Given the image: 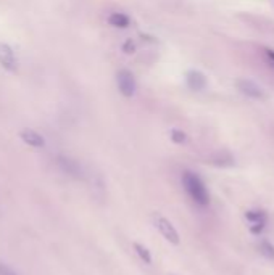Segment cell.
<instances>
[{
    "label": "cell",
    "mask_w": 274,
    "mask_h": 275,
    "mask_svg": "<svg viewBox=\"0 0 274 275\" xmlns=\"http://www.w3.org/2000/svg\"><path fill=\"white\" fill-rule=\"evenodd\" d=\"M181 183L182 188H184L186 195L190 198V201L194 203L198 208H207L210 205V191L205 185L204 179H202L197 172L194 171H184L181 176Z\"/></svg>",
    "instance_id": "1"
},
{
    "label": "cell",
    "mask_w": 274,
    "mask_h": 275,
    "mask_svg": "<svg viewBox=\"0 0 274 275\" xmlns=\"http://www.w3.org/2000/svg\"><path fill=\"white\" fill-rule=\"evenodd\" d=\"M243 217L247 221L250 235H253V237H261L269 222V214L263 208H250L243 212Z\"/></svg>",
    "instance_id": "2"
},
{
    "label": "cell",
    "mask_w": 274,
    "mask_h": 275,
    "mask_svg": "<svg viewBox=\"0 0 274 275\" xmlns=\"http://www.w3.org/2000/svg\"><path fill=\"white\" fill-rule=\"evenodd\" d=\"M155 227L158 229L160 235L163 237L168 243L175 244V246H178V244L181 243L179 232H178L175 224H172L168 217H165V216H157V217H155Z\"/></svg>",
    "instance_id": "3"
},
{
    "label": "cell",
    "mask_w": 274,
    "mask_h": 275,
    "mask_svg": "<svg viewBox=\"0 0 274 275\" xmlns=\"http://www.w3.org/2000/svg\"><path fill=\"white\" fill-rule=\"evenodd\" d=\"M116 86L121 95L124 97H133L137 90V82L134 74L129 69H121L116 74Z\"/></svg>",
    "instance_id": "4"
},
{
    "label": "cell",
    "mask_w": 274,
    "mask_h": 275,
    "mask_svg": "<svg viewBox=\"0 0 274 275\" xmlns=\"http://www.w3.org/2000/svg\"><path fill=\"white\" fill-rule=\"evenodd\" d=\"M0 66L5 71H8V73H16L19 68L18 58L13 52V48L4 42H0Z\"/></svg>",
    "instance_id": "5"
},
{
    "label": "cell",
    "mask_w": 274,
    "mask_h": 275,
    "mask_svg": "<svg viewBox=\"0 0 274 275\" xmlns=\"http://www.w3.org/2000/svg\"><path fill=\"white\" fill-rule=\"evenodd\" d=\"M237 87L243 95H247L253 100H265L266 94L257 82H253L250 79H240L237 80Z\"/></svg>",
    "instance_id": "6"
},
{
    "label": "cell",
    "mask_w": 274,
    "mask_h": 275,
    "mask_svg": "<svg viewBox=\"0 0 274 275\" xmlns=\"http://www.w3.org/2000/svg\"><path fill=\"white\" fill-rule=\"evenodd\" d=\"M19 139H21L28 147H33V148H42L45 145V139L34 129H23L19 132Z\"/></svg>",
    "instance_id": "7"
},
{
    "label": "cell",
    "mask_w": 274,
    "mask_h": 275,
    "mask_svg": "<svg viewBox=\"0 0 274 275\" xmlns=\"http://www.w3.org/2000/svg\"><path fill=\"white\" fill-rule=\"evenodd\" d=\"M186 82L192 90L200 92V90H204L207 87V77H205L204 73H200V71L192 69L186 74Z\"/></svg>",
    "instance_id": "8"
},
{
    "label": "cell",
    "mask_w": 274,
    "mask_h": 275,
    "mask_svg": "<svg viewBox=\"0 0 274 275\" xmlns=\"http://www.w3.org/2000/svg\"><path fill=\"white\" fill-rule=\"evenodd\" d=\"M108 24L113 26V28H119V29H126L131 24V19L126 13H121V12H113L108 16Z\"/></svg>",
    "instance_id": "9"
},
{
    "label": "cell",
    "mask_w": 274,
    "mask_h": 275,
    "mask_svg": "<svg viewBox=\"0 0 274 275\" xmlns=\"http://www.w3.org/2000/svg\"><path fill=\"white\" fill-rule=\"evenodd\" d=\"M133 248H134V251H136V254H137V258L144 262V264H147V266H152V262H154V258H152V253H150V250L145 246V244H142V243H139V241H134L133 243Z\"/></svg>",
    "instance_id": "10"
},
{
    "label": "cell",
    "mask_w": 274,
    "mask_h": 275,
    "mask_svg": "<svg viewBox=\"0 0 274 275\" xmlns=\"http://www.w3.org/2000/svg\"><path fill=\"white\" fill-rule=\"evenodd\" d=\"M258 251L263 258H266L269 261H274V243L269 240H260L258 243Z\"/></svg>",
    "instance_id": "11"
},
{
    "label": "cell",
    "mask_w": 274,
    "mask_h": 275,
    "mask_svg": "<svg viewBox=\"0 0 274 275\" xmlns=\"http://www.w3.org/2000/svg\"><path fill=\"white\" fill-rule=\"evenodd\" d=\"M58 166L62 168L65 172H68V174H71V176H76L78 171H79L76 162L68 159V158H65V156H60V158H58Z\"/></svg>",
    "instance_id": "12"
},
{
    "label": "cell",
    "mask_w": 274,
    "mask_h": 275,
    "mask_svg": "<svg viewBox=\"0 0 274 275\" xmlns=\"http://www.w3.org/2000/svg\"><path fill=\"white\" fill-rule=\"evenodd\" d=\"M169 139L172 144H176V145H184L189 142V135L186 134L184 130H181V129H171L169 132Z\"/></svg>",
    "instance_id": "13"
},
{
    "label": "cell",
    "mask_w": 274,
    "mask_h": 275,
    "mask_svg": "<svg viewBox=\"0 0 274 275\" xmlns=\"http://www.w3.org/2000/svg\"><path fill=\"white\" fill-rule=\"evenodd\" d=\"M0 275H19L13 267H10L8 264L0 261Z\"/></svg>",
    "instance_id": "14"
},
{
    "label": "cell",
    "mask_w": 274,
    "mask_h": 275,
    "mask_svg": "<svg viewBox=\"0 0 274 275\" xmlns=\"http://www.w3.org/2000/svg\"><path fill=\"white\" fill-rule=\"evenodd\" d=\"M123 52H124V53H134V52H136V44H134L131 39L124 42V45H123Z\"/></svg>",
    "instance_id": "15"
},
{
    "label": "cell",
    "mask_w": 274,
    "mask_h": 275,
    "mask_svg": "<svg viewBox=\"0 0 274 275\" xmlns=\"http://www.w3.org/2000/svg\"><path fill=\"white\" fill-rule=\"evenodd\" d=\"M266 57L272 61V63H274V50H271V48H268L266 50Z\"/></svg>",
    "instance_id": "16"
}]
</instances>
